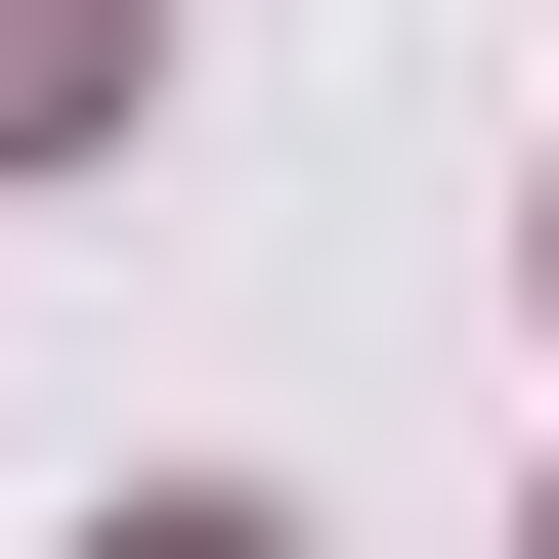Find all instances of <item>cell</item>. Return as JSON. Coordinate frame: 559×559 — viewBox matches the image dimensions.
<instances>
[{
  "label": "cell",
  "mask_w": 559,
  "mask_h": 559,
  "mask_svg": "<svg viewBox=\"0 0 559 559\" xmlns=\"http://www.w3.org/2000/svg\"><path fill=\"white\" fill-rule=\"evenodd\" d=\"M86 559H259V516H86Z\"/></svg>",
  "instance_id": "7a4b0ae2"
},
{
  "label": "cell",
  "mask_w": 559,
  "mask_h": 559,
  "mask_svg": "<svg viewBox=\"0 0 559 559\" xmlns=\"http://www.w3.org/2000/svg\"><path fill=\"white\" fill-rule=\"evenodd\" d=\"M44 130H130V0H0V173Z\"/></svg>",
  "instance_id": "6da1fadb"
}]
</instances>
